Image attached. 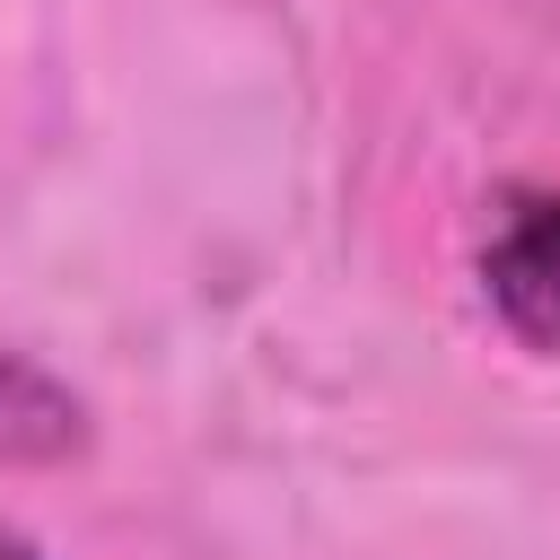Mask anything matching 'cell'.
I'll use <instances>...</instances> for the list:
<instances>
[{
    "label": "cell",
    "mask_w": 560,
    "mask_h": 560,
    "mask_svg": "<svg viewBox=\"0 0 560 560\" xmlns=\"http://www.w3.org/2000/svg\"><path fill=\"white\" fill-rule=\"evenodd\" d=\"M481 298L525 350H560V192H508L481 245Z\"/></svg>",
    "instance_id": "obj_1"
},
{
    "label": "cell",
    "mask_w": 560,
    "mask_h": 560,
    "mask_svg": "<svg viewBox=\"0 0 560 560\" xmlns=\"http://www.w3.org/2000/svg\"><path fill=\"white\" fill-rule=\"evenodd\" d=\"M88 455V402L26 350L0 341V472L26 464H70Z\"/></svg>",
    "instance_id": "obj_2"
},
{
    "label": "cell",
    "mask_w": 560,
    "mask_h": 560,
    "mask_svg": "<svg viewBox=\"0 0 560 560\" xmlns=\"http://www.w3.org/2000/svg\"><path fill=\"white\" fill-rule=\"evenodd\" d=\"M0 560H44V551H35L26 534H9V525H0Z\"/></svg>",
    "instance_id": "obj_3"
}]
</instances>
